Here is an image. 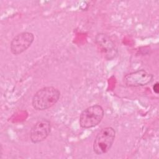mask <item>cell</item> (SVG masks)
Here are the masks:
<instances>
[{"mask_svg": "<svg viewBox=\"0 0 159 159\" xmlns=\"http://www.w3.org/2000/svg\"><path fill=\"white\" fill-rule=\"evenodd\" d=\"M60 91L53 86H45L39 89L33 96L32 105L37 111H44L53 106L60 99Z\"/></svg>", "mask_w": 159, "mask_h": 159, "instance_id": "obj_1", "label": "cell"}, {"mask_svg": "<svg viewBox=\"0 0 159 159\" xmlns=\"http://www.w3.org/2000/svg\"><path fill=\"white\" fill-rule=\"evenodd\" d=\"M116 138V130L112 127L102 129L96 135L93 142V149L98 155H101L109 151Z\"/></svg>", "mask_w": 159, "mask_h": 159, "instance_id": "obj_2", "label": "cell"}, {"mask_svg": "<svg viewBox=\"0 0 159 159\" xmlns=\"http://www.w3.org/2000/svg\"><path fill=\"white\" fill-rule=\"evenodd\" d=\"M104 116V111L101 106H91L81 112L79 119L80 125L83 129L94 127L101 122Z\"/></svg>", "mask_w": 159, "mask_h": 159, "instance_id": "obj_3", "label": "cell"}, {"mask_svg": "<svg viewBox=\"0 0 159 159\" xmlns=\"http://www.w3.org/2000/svg\"><path fill=\"white\" fill-rule=\"evenodd\" d=\"M153 78V74L140 69L126 75L124 78V82L129 87H140L151 83Z\"/></svg>", "mask_w": 159, "mask_h": 159, "instance_id": "obj_4", "label": "cell"}, {"mask_svg": "<svg viewBox=\"0 0 159 159\" xmlns=\"http://www.w3.org/2000/svg\"><path fill=\"white\" fill-rule=\"evenodd\" d=\"M34 35L30 32H23L16 35L11 40L10 50L13 55H19L27 50L34 41Z\"/></svg>", "mask_w": 159, "mask_h": 159, "instance_id": "obj_5", "label": "cell"}, {"mask_svg": "<svg viewBox=\"0 0 159 159\" xmlns=\"http://www.w3.org/2000/svg\"><path fill=\"white\" fill-rule=\"evenodd\" d=\"M52 125L50 120L42 119L38 120L30 130V139L34 143H40L45 140L51 132Z\"/></svg>", "mask_w": 159, "mask_h": 159, "instance_id": "obj_6", "label": "cell"}, {"mask_svg": "<svg viewBox=\"0 0 159 159\" xmlns=\"http://www.w3.org/2000/svg\"><path fill=\"white\" fill-rule=\"evenodd\" d=\"M95 42L101 48L107 60H112L117 55V50L114 42L107 35L98 33L95 36Z\"/></svg>", "mask_w": 159, "mask_h": 159, "instance_id": "obj_7", "label": "cell"}, {"mask_svg": "<svg viewBox=\"0 0 159 159\" xmlns=\"http://www.w3.org/2000/svg\"><path fill=\"white\" fill-rule=\"evenodd\" d=\"M153 90L154 93L156 94H158L159 92V83L158 82H156L155 84L153 86Z\"/></svg>", "mask_w": 159, "mask_h": 159, "instance_id": "obj_8", "label": "cell"}]
</instances>
